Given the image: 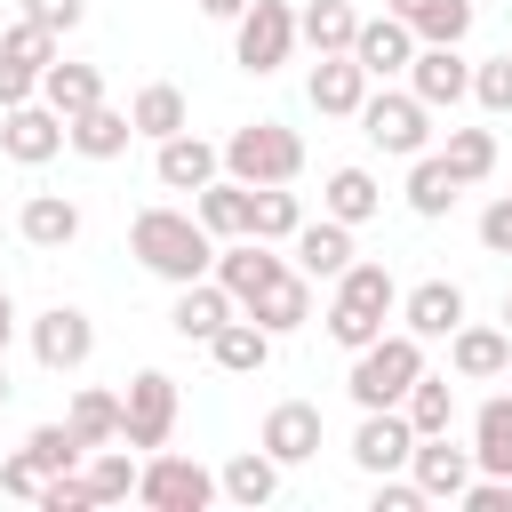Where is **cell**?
Instances as JSON below:
<instances>
[{
    "label": "cell",
    "mask_w": 512,
    "mask_h": 512,
    "mask_svg": "<svg viewBox=\"0 0 512 512\" xmlns=\"http://www.w3.org/2000/svg\"><path fill=\"white\" fill-rule=\"evenodd\" d=\"M384 208V184L368 176V168H328V184H320V216H336V224H368Z\"/></svg>",
    "instance_id": "f546056e"
},
{
    "label": "cell",
    "mask_w": 512,
    "mask_h": 512,
    "mask_svg": "<svg viewBox=\"0 0 512 512\" xmlns=\"http://www.w3.org/2000/svg\"><path fill=\"white\" fill-rule=\"evenodd\" d=\"M408 88H416L432 112H456V104L472 96V64H464V48H456V40H416V56H408Z\"/></svg>",
    "instance_id": "8fae6325"
},
{
    "label": "cell",
    "mask_w": 512,
    "mask_h": 512,
    "mask_svg": "<svg viewBox=\"0 0 512 512\" xmlns=\"http://www.w3.org/2000/svg\"><path fill=\"white\" fill-rule=\"evenodd\" d=\"M472 448H456L448 432H432V440H416V456H408V480L424 488V504H456L464 488H472Z\"/></svg>",
    "instance_id": "9a60e30c"
},
{
    "label": "cell",
    "mask_w": 512,
    "mask_h": 512,
    "mask_svg": "<svg viewBox=\"0 0 512 512\" xmlns=\"http://www.w3.org/2000/svg\"><path fill=\"white\" fill-rule=\"evenodd\" d=\"M400 312V280L384 272V264H344V280H336V296H328V344H344V352H360V344H376L384 336V320Z\"/></svg>",
    "instance_id": "7a4b0ae2"
},
{
    "label": "cell",
    "mask_w": 512,
    "mask_h": 512,
    "mask_svg": "<svg viewBox=\"0 0 512 512\" xmlns=\"http://www.w3.org/2000/svg\"><path fill=\"white\" fill-rule=\"evenodd\" d=\"M360 248H352V224H336V216H304L296 224V240H288V264L304 272V280H344V264H352Z\"/></svg>",
    "instance_id": "2e32d148"
},
{
    "label": "cell",
    "mask_w": 512,
    "mask_h": 512,
    "mask_svg": "<svg viewBox=\"0 0 512 512\" xmlns=\"http://www.w3.org/2000/svg\"><path fill=\"white\" fill-rule=\"evenodd\" d=\"M216 496H224V480H216L200 456H176V448H152V456H144L136 504H152V512H200V504H216Z\"/></svg>",
    "instance_id": "8992f818"
},
{
    "label": "cell",
    "mask_w": 512,
    "mask_h": 512,
    "mask_svg": "<svg viewBox=\"0 0 512 512\" xmlns=\"http://www.w3.org/2000/svg\"><path fill=\"white\" fill-rule=\"evenodd\" d=\"M384 8H392V16H400V24H416V16H424V8H432V0H384Z\"/></svg>",
    "instance_id": "816d5d0a"
},
{
    "label": "cell",
    "mask_w": 512,
    "mask_h": 512,
    "mask_svg": "<svg viewBox=\"0 0 512 512\" xmlns=\"http://www.w3.org/2000/svg\"><path fill=\"white\" fill-rule=\"evenodd\" d=\"M256 448H272L280 464H312V456H320V408H312V400H280V408L264 416Z\"/></svg>",
    "instance_id": "cb8c5ba5"
},
{
    "label": "cell",
    "mask_w": 512,
    "mask_h": 512,
    "mask_svg": "<svg viewBox=\"0 0 512 512\" xmlns=\"http://www.w3.org/2000/svg\"><path fill=\"white\" fill-rule=\"evenodd\" d=\"M352 32H360V8H352V0H312V8H296V40H304L312 56H352Z\"/></svg>",
    "instance_id": "83f0119b"
},
{
    "label": "cell",
    "mask_w": 512,
    "mask_h": 512,
    "mask_svg": "<svg viewBox=\"0 0 512 512\" xmlns=\"http://www.w3.org/2000/svg\"><path fill=\"white\" fill-rule=\"evenodd\" d=\"M120 408H128L120 440L152 456V448H168V432H176V408H184V400H176V376H168V368H136V376H128V392H120Z\"/></svg>",
    "instance_id": "ba28073f"
},
{
    "label": "cell",
    "mask_w": 512,
    "mask_h": 512,
    "mask_svg": "<svg viewBox=\"0 0 512 512\" xmlns=\"http://www.w3.org/2000/svg\"><path fill=\"white\" fill-rule=\"evenodd\" d=\"M40 480H48V472H40V464H32L24 448H16V456H0V488H8V496H24V504H40Z\"/></svg>",
    "instance_id": "f6af8a7d"
},
{
    "label": "cell",
    "mask_w": 512,
    "mask_h": 512,
    "mask_svg": "<svg viewBox=\"0 0 512 512\" xmlns=\"http://www.w3.org/2000/svg\"><path fill=\"white\" fill-rule=\"evenodd\" d=\"M304 96H312L320 120H360V104H368V72H360V56H320L312 80H304Z\"/></svg>",
    "instance_id": "ac0fdd59"
},
{
    "label": "cell",
    "mask_w": 512,
    "mask_h": 512,
    "mask_svg": "<svg viewBox=\"0 0 512 512\" xmlns=\"http://www.w3.org/2000/svg\"><path fill=\"white\" fill-rule=\"evenodd\" d=\"M88 352H96V320H88L80 304H48V312L32 320V360H40L48 376L88 368Z\"/></svg>",
    "instance_id": "30bf717a"
},
{
    "label": "cell",
    "mask_w": 512,
    "mask_h": 512,
    "mask_svg": "<svg viewBox=\"0 0 512 512\" xmlns=\"http://www.w3.org/2000/svg\"><path fill=\"white\" fill-rule=\"evenodd\" d=\"M128 256H136L152 280L184 288V280H208V272H216V232H208L192 208H136Z\"/></svg>",
    "instance_id": "6da1fadb"
},
{
    "label": "cell",
    "mask_w": 512,
    "mask_h": 512,
    "mask_svg": "<svg viewBox=\"0 0 512 512\" xmlns=\"http://www.w3.org/2000/svg\"><path fill=\"white\" fill-rule=\"evenodd\" d=\"M16 232H24V248H72L80 240V200L72 192H32L24 208H16Z\"/></svg>",
    "instance_id": "603a6c76"
},
{
    "label": "cell",
    "mask_w": 512,
    "mask_h": 512,
    "mask_svg": "<svg viewBox=\"0 0 512 512\" xmlns=\"http://www.w3.org/2000/svg\"><path fill=\"white\" fill-rule=\"evenodd\" d=\"M232 56H240V72H280L288 56H296V8L288 0H248L240 16H232Z\"/></svg>",
    "instance_id": "52a82bcc"
},
{
    "label": "cell",
    "mask_w": 512,
    "mask_h": 512,
    "mask_svg": "<svg viewBox=\"0 0 512 512\" xmlns=\"http://www.w3.org/2000/svg\"><path fill=\"white\" fill-rule=\"evenodd\" d=\"M472 464L496 472V480H512V392H488L472 408Z\"/></svg>",
    "instance_id": "4316f807"
},
{
    "label": "cell",
    "mask_w": 512,
    "mask_h": 512,
    "mask_svg": "<svg viewBox=\"0 0 512 512\" xmlns=\"http://www.w3.org/2000/svg\"><path fill=\"white\" fill-rule=\"evenodd\" d=\"M232 312H240V304H232V288L208 272V280H184V288H176V304H168V328H176L184 344H208V336H216Z\"/></svg>",
    "instance_id": "ffe728a7"
},
{
    "label": "cell",
    "mask_w": 512,
    "mask_h": 512,
    "mask_svg": "<svg viewBox=\"0 0 512 512\" xmlns=\"http://www.w3.org/2000/svg\"><path fill=\"white\" fill-rule=\"evenodd\" d=\"M8 336H16V296L0 288V352H8Z\"/></svg>",
    "instance_id": "f907efd6"
},
{
    "label": "cell",
    "mask_w": 512,
    "mask_h": 512,
    "mask_svg": "<svg viewBox=\"0 0 512 512\" xmlns=\"http://www.w3.org/2000/svg\"><path fill=\"white\" fill-rule=\"evenodd\" d=\"M408 456H416V424H408L400 408H360L352 464H360L368 480H384V472H408Z\"/></svg>",
    "instance_id": "7c38bea8"
},
{
    "label": "cell",
    "mask_w": 512,
    "mask_h": 512,
    "mask_svg": "<svg viewBox=\"0 0 512 512\" xmlns=\"http://www.w3.org/2000/svg\"><path fill=\"white\" fill-rule=\"evenodd\" d=\"M400 320H408V336L448 344V336L464 328V288H456V280H416V288L400 296Z\"/></svg>",
    "instance_id": "d6986e66"
},
{
    "label": "cell",
    "mask_w": 512,
    "mask_h": 512,
    "mask_svg": "<svg viewBox=\"0 0 512 512\" xmlns=\"http://www.w3.org/2000/svg\"><path fill=\"white\" fill-rule=\"evenodd\" d=\"M40 104H56V112L72 120V112L104 104V72H96V64H64V56H56V64L40 72Z\"/></svg>",
    "instance_id": "836d02e7"
},
{
    "label": "cell",
    "mask_w": 512,
    "mask_h": 512,
    "mask_svg": "<svg viewBox=\"0 0 512 512\" xmlns=\"http://www.w3.org/2000/svg\"><path fill=\"white\" fill-rule=\"evenodd\" d=\"M224 176L240 184H296L304 176V136L288 120H248L224 136Z\"/></svg>",
    "instance_id": "277c9868"
},
{
    "label": "cell",
    "mask_w": 512,
    "mask_h": 512,
    "mask_svg": "<svg viewBox=\"0 0 512 512\" xmlns=\"http://www.w3.org/2000/svg\"><path fill=\"white\" fill-rule=\"evenodd\" d=\"M296 224H304V200H296L288 184H248V232H256V240L288 248V240H296Z\"/></svg>",
    "instance_id": "4dcf8cb0"
},
{
    "label": "cell",
    "mask_w": 512,
    "mask_h": 512,
    "mask_svg": "<svg viewBox=\"0 0 512 512\" xmlns=\"http://www.w3.org/2000/svg\"><path fill=\"white\" fill-rule=\"evenodd\" d=\"M128 120H136V136H176V128H192V104H184V88L176 80H144L136 96H128Z\"/></svg>",
    "instance_id": "f1b7e54d"
},
{
    "label": "cell",
    "mask_w": 512,
    "mask_h": 512,
    "mask_svg": "<svg viewBox=\"0 0 512 512\" xmlns=\"http://www.w3.org/2000/svg\"><path fill=\"white\" fill-rule=\"evenodd\" d=\"M352 56H360L368 80H392V72H408V56H416V24H400L392 8H384V16H360Z\"/></svg>",
    "instance_id": "e0dca14e"
},
{
    "label": "cell",
    "mask_w": 512,
    "mask_h": 512,
    "mask_svg": "<svg viewBox=\"0 0 512 512\" xmlns=\"http://www.w3.org/2000/svg\"><path fill=\"white\" fill-rule=\"evenodd\" d=\"M472 16H480L472 0H432V8L416 16V40H464V32H472Z\"/></svg>",
    "instance_id": "7bdbcfd3"
},
{
    "label": "cell",
    "mask_w": 512,
    "mask_h": 512,
    "mask_svg": "<svg viewBox=\"0 0 512 512\" xmlns=\"http://www.w3.org/2000/svg\"><path fill=\"white\" fill-rule=\"evenodd\" d=\"M448 368H456L464 384H496V376H512V328H480V320H464V328L448 336Z\"/></svg>",
    "instance_id": "7402d4cb"
},
{
    "label": "cell",
    "mask_w": 512,
    "mask_h": 512,
    "mask_svg": "<svg viewBox=\"0 0 512 512\" xmlns=\"http://www.w3.org/2000/svg\"><path fill=\"white\" fill-rule=\"evenodd\" d=\"M200 8H208V16H216V24H232V16H240V8H248V0H200Z\"/></svg>",
    "instance_id": "f5cc1de1"
},
{
    "label": "cell",
    "mask_w": 512,
    "mask_h": 512,
    "mask_svg": "<svg viewBox=\"0 0 512 512\" xmlns=\"http://www.w3.org/2000/svg\"><path fill=\"white\" fill-rule=\"evenodd\" d=\"M88 488H96V504H128L136 496V480H144V464L128 456V440H112V448H88Z\"/></svg>",
    "instance_id": "74e56055"
},
{
    "label": "cell",
    "mask_w": 512,
    "mask_h": 512,
    "mask_svg": "<svg viewBox=\"0 0 512 512\" xmlns=\"http://www.w3.org/2000/svg\"><path fill=\"white\" fill-rule=\"evenodd\" d=\"M472 104H480L488 120H504V112H512V56H488V64H472Z\"/></svg>",
    "instance_id": "b9f144b4"
},
{
    "label": "cell",
    "mask_w": 512,
    "mask_h": 512,
    "mask_svg": "<svg viewBox=\"0 0 512 512\" xmlns=\"http://www.w3.org/2000/svg\"><path fill=\"white\" fill-rule=\"evenodd\" d=\"M64 144H72V136H64V112H56V104L32 96V104H8V112H0V152H8L16 168H48Z\"/></svg>",
    "instance_id": "9c48e42d"
},
{
    "label": "cell",
    "mask_w": 512,
    "mask_h": 512,
    "mask_svg": "<svg viewBox=\"0 0 512 512\" xmlns=\"http://www.w3.org/2000/svg\"><path fill=\"white\" fill-rule=\"evenodd\" d=\"M480 248H488V256H512V192H496V200L480 208Z\"/></svg>",
    "instance_id": "ee69618b"
},
{
    "label": "cell",
    "mask_w": 512,
    "mask_h": 512,
    "mask_svg": "<svg viewBox=\"0 0 512 512\" xmlns=\"http://www.w3.org/2000/svg\"><path fill=\"white\" fill-rule=\"evenodd\" d=\"M272 344H280V336H272L256 312H232V320L208 336V360H216L224 376H264V368H272Z\"/></svg>",
    "instance_id": "44dd1931"
},
{
    "label": "cell",
    "mask_w": 512,
    "mask_h": 512,
    "mask_svg": "<svg viewBox=\"0 0 512 512\" xmlns=\"http://www.w3.org/2000/svg\"><path fill=\"white\" fill-rule=\"evenodd\" d=\"M0 56H8V64H32V72H48V64L64 56V40H56L48 24H32V16H16V24L0 32Z\"/></svg>",
    "instance_id": "60d3db41"
},
{
    "label": "cell",
    "mask_w": 512,
    "mask_h": 512,
    "mask_svg": "<svg viewBox=\"0 0 512 512\" xmlns=\"http://www.w3.org/2000/svg\"><path fill=\"white\" fill-rule=\"evenodd\" d=\"M416 376H424V336H408V328H384L376 344H360V352H352V376H344V392H352V408H400Z\"/></svg>",
    "instance_id": "3957f363"
},
{
    "label": "cell",
    "mask_w": 512,
    "mask_h": 512,
    "mask_svg": "<svg viewBox=\"0 0 512 512\" xmlns=\"http://www.w3.org/2000/svg\"><path fill=\"white\" fill-rule=\"evenodd\" d=\"M152 176H160L168 192H200V184H216V176H224V144H208V136L176 128V136H160V144H152Z\"/></svg>",
    "instance_id": "4fadbf2b"
},
{
    "label": "cell",
    "mask_w": 512,
    "mask_h": 512,
    "mask_svg": "<svg viewBox=\"0 0 512 512\" xmlns=\"http://www.w3.org/2000/svg\"><path fill=\"white\" fill-rule=\"evenodd\" d=\"M24 456H32L40 472H80L88 440H80L72 424H32V432H24Z\"/></svg>",
    "instance_id": "ab89813d"
},
{
    "label": "cell",
    "mask_w": 512,
    "mask_h": 512,
    "mask_svg": "<svg viewBox=\"0 0 512 512\" xmlns=\"http://www.w3.org/2000/svg\"><path fill=\"white\" fill-rule=\"evenodd\" d=\"M400 416L416 424V440H432V432H448V424H456V384L424 368V376L408 384V400H400Z\"/></svg>",
    "instance_id": "8d00e7d4"
},
{
    "label": "cell",
    "mask_w": 512,
    "mask_h": 512,
    "mask_svg": "<svg viewBox=\"0 0 512 512\" xmlns=\"http://www.w3.org/2000/svg\"><path fill=\"white\" fill-rule=\"evenodd\" d=\"M504 328H512V288H504Z\"/></svg>",
    "instance_id": "11a10c76"
},
{
    "label": "cell",
    "mask_w": 512,
    "mask_h": 512,
    "mask_svg": "<svg viewBox=\"0 0 512 512\" xmlns=\"http://www.w3.org/2000/svg\"><path fill=\"white\" fill-rule=\"evenodd\" d=\"M464 512H512V480H496V472H472V488L456 496Z\"/></svg>",
    "instance_id": "bcb514c9"
},
{
    "label": "cell",
    "mask_w": 512,
    "mask_h": 512,
    "mask_svg": "<svg viewBox=\"0 0 512 512\" xmlns=\"http://www.w3.org/2000/svg\"><path fill=\"white\" fill-rule=\"evenodd\" d=\"M360 136H368L376 152H392V160H416V152H432V104H424L416 88H368Z\"/></svg>",
    "instance_id": "5b68a950"
},
{
    "label": "cell",
    "mask_w": 512,
    "mask_h": 512,
    "mask_svg": "<svg viewBox=\"0 0 512 512\" xmlns=\"http://www.w3.org/2000/svg\"><path fill=\"white\" fill-rule=\"evenodd\" d=\"M280 272H288V256H272V240H256V232H240V240H224V248H216V280L232 288V304H240V312H248Z\"/></svg>",
    "instance_id": "5bb4252c"
},
{
    "label": "cell",
    "mask_w": 512,
    "mask_h": 512,
    "mask_svg": "<svg viewBox=\"0 0 512 512\" xmlns=\"http://www.w3.org/2000/svg\"><path fill=\"white\" fill-rule=\"evenodd\" d=\"M416 504H424V488H416V480H400V472H384V480H376V512H416Z\"/></svg>",
    "instance_id": "681fc988"
},
{
    "label": "cell",
    "mask_w": 512,
    "mask_h": 512,
    "mask_svg": "<svg viewBox=\"0 0 512 512\" xmlns=\"http://www.w3.org/2000/svg\"><path fill=\"white\" fill-rule=\"evenodd\" d=\"M456 192H464V184H456V168H448L440 152H416V160H408V208H416V216H448Z\"/></svg>",
    "instance_id": "d590c367"
},
{
    "label": "cell",
    "mask_w": 512,
    "mask_h": 512,
    "mask_svg": "<svg viewBox=\"0 0 512 512\" xmlns=\"http://www.w3.org/2000/svg\"><path fill=\"white\" fill-rule=\"evenodd\" d=\"M24 16H32V24H48V32L64 40V32H80V16H88V0H24Z\"/></svg>",
    "instance_id": "7dc6e473"
},
{
    "label": "cell",
    "mask_w": 512,
    "mask_h": 512,
    "mask_svg": "<svg viewBox=\"0 0 512 512\" xmlns=\"http://www.w3.org/2000/svg\"><path fill=\"white\" fill-rule=\"evenodd\" d=\"M32 96H40V72H32V64H8V56H0V112H8V104H32Z\"/></svg>",
    "instance_id": "c3c4849f"
},
{
    "label": "cell",
    "mask_w": 512,
    "mask_h": 512,
    "mask_svg": "<svg viewBox=\"0 0 512 512\" xmlns=\"http://www.w3.org/2000/svg\"><path fill=\"white\" fill-rule=\"evenodd\" d=\"M248 312H256V320H264L272 336H296V328L312 320V280H304V272L288 264V272H280V280H272V288H264V296L248 304Z\"/></svg>",
    "instance_id": "1f68e13d"
},
{
    "label": "cell",
    "mask_w": 512,
    "mask_h": 512,
    "mask_svg": "<svg viewBox=\"0 0 512 512\" xmlns=\"http://www.w3.org/2000/svg\"><path fill=\"white\" fill-rule=\"evenodd\" d=\"M192 216H200L216 240H240V232H248V184H240V176L200 184V192H192Z\"/></svg>",
    "instance_id": "e575fe53"
},
{
    "label": "cell",
    "mask_w": 512,
    "mask_h": 512,
    "mask_svg": "<svg viewBox=\"0 0 512 512\" xmlns=\"http://www.w3.org/2000/svg\"><path fill=\"white\" fill-rule=\"evenodd\" d=\"M440 160L456 168V184H488L496 176V128H448Z\"/></svg>",
    "instance_id": "f35d334b"
},
{
    "label": "cell",
    "mask_w": 512,
    "mask_h": 512,
    "mask_svg": "<svg viewBox=\"0 0 512 512\" xmlns=\"http://www.w3.org/2000/svg\"><path fill=\"white\" fill-rule=\"evenodd\" d=\"M280 472H288V464H280L272 448H240V456H232L216 480H224V496H232L240 512H264V504L280 496Z\"/></svg>",
    "instance_id": "484cf974"
},
{
    "label": "cell",
    "mask_w": 512,
    "mask_h": 512,
    "mask_svg": "<svg viewBox=\"0 0 512 512\" xmlns=\"http://www.w3.org/2000/svg\"><path fill=\"white\" fill-rule=\"evenodd\" d=\"M64 424H72L88 448H112V440H120V424H128V408H120V392L80 384V392H72V408H64Z\"/></svg>",
    "instance_id": "d6a6232c"
},
{
    "label": "cell",
    "mask_w": 512,
    "mask_h": 512,
    "mask_svg": "<svg viewBox=\"0 0 512 512\" xmlns=\"http://www.w3.org/2000/svg\"><path fill=\"white\" fill-rule=\"evenodd\" d=\"M64 136H72V152H80V160H120V152H128V136H136V120H128L120 104H88V112H72V120H64Z\"/></svg>",
    "instance_id": "d4e9b609"
},
{
    "label": "cell",
    "mask_w": 512,
    "mask_h": 512,
    "mask_svg": "<svg viewBox=\"0 0 512 512\" xmlns=\"http://www.w3.org/2000/svg\"><path fill=\"white\" fill-rule=\"evenodd\" d=\"M8 392H16V384H8V360H0V408H8Z\"/></svg>",
    "instance_id": "db71d44e"
}]
</instances>
